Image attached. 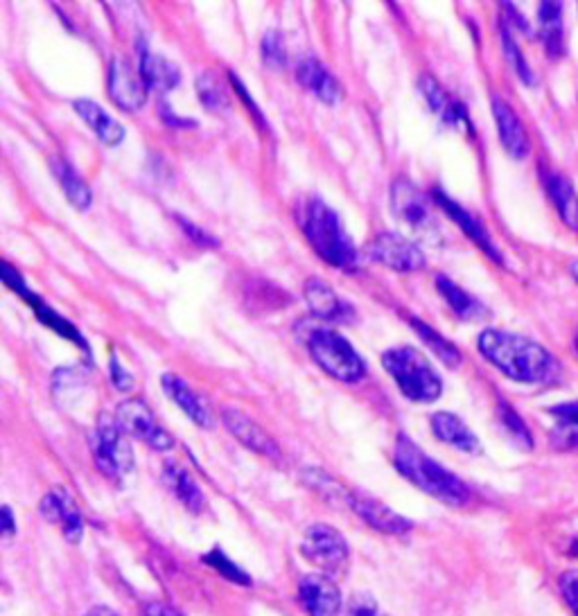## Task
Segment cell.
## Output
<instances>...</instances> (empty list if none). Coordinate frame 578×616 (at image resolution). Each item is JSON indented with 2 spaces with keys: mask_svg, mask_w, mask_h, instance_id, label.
<instances>
[{
  "mask_svg": "<svg viewBox=\"0 0 578 616\" xmlns=\"http://www.w3.org/2000/svg\"><path fill=\"white\" fill-rule=\"evenodd\" d=\"M350 508H353L366 524H371L373 528L389 535H405L411 531V526H414L407 517L398 515L396 510L371 495H364V492H350Z\"/></svg>",
  "mask_w": 578,
  "mask_h": 616,
  "instance_id": "9a60e30c",
  "label": "cell"
},
{
  "mask_svg": "<svg viewBox=\"0 0 578 616\" xmlns=\"http://www.w3.org/2000/svg\"><path fill=\"white\" fill-rule=\"evenodd\" d=\"M560 594H563L565 603L574 616H578V569H569L558 580Z\"/></svg>",
  "mask_w": 578,
  "mask_h": 616,
  "instance_id": "8d00e7d4",
  "label": "cell"
},
{
  "mask_svg": "<svg viewBox=\"0 0 578 616\" xmlns=\"http://www.w3.org/2000/svg\"><path fill=\"white\" fill-rule=\"evenodd\" d=\"M177 219H179V226H183V231H186L192 237V242H197L201 246H217V244H220L213 235H208L206 231H201V228H197L195 224L188 222L186 217H177Z\"/></svg>",
  "mask_w": 578,
  "mask_h": 616,
  "instance_id": "ab89813d",
  "label": "cell"
},
{
  "mask_svg": "<svg viewBox=\"0 0 578 616\" xmlns=\"http://www.w3.org/2000/svg\"><path fill=\"white\" fill-rule=\"evenodd\" d=\"M547 411L551 413V416L558 418V425L578 431V400L563 402V404H558V407H549Z\"/></svg>",
  "mask_w": 578,
  "mask_h": 616,
  "instance_id": "74e56055",
  "label": "cell"
},
{
  "mask_svg": "<svg viewBox=\"0 0 578 616\" xmlns=\"http://www.w3.org/2000/svg\"><path fill=\"white\" fill-rule=\"evenodd\" d=\"M86 616H118V612H113L111 607H93V610L86 612Z\"/></svg>",
  "mask_w": 578,
  "mask_h": 616,
  "instance_id": "7bdbcfd3",
  "label": "cell"
},
{
  "mask_svg": "<svg viewBox=\"0 0 578 616\" xmlns=\"http://www.w3.org/2000/svg\"><path fill=\"white\" fill-rule=\"evenodd\" d=\"M39 510L50 524L59 526V531L64 533V538L70 544H77L82 540V535H84L82 513L73 501V497H70L64 488L50 490L48 495L41 499Z\"/></svg>",
  "mask_w": 578,
  "mask_h": 616,
  "instance_id": "7c38bea8",
  "label": "cell"
},
{
  "mask_svg": "<svg viewBox=\"0 0 578 616\" xmlns=\"http://www.w3.org/2000/svg\"><path fill=\"white\" fill-rule=\"evenodd\" d=\"M303 479H305V483H308L312 490H317L321 497H326L328 501H337V504L350 506V490H346L339 481L332 479L328 472H323V470H305L303 472Z\"/></svg>",
  "mask_w": 578,
  "mask_h": 616,
  "instance_id": "4dcf8cb0",
  "label": "cell"
},
{
  "mask_svg": "<svg viewBox=\"0 0 578 616\" xmlns=\"http://www.w3.org/2000/svg\"><path fill=\"white\" fill-rule=\"evenodd\" d=\"M16 533V524H14V515L10 506H3V535L5 538H12Z\"/></svg>",
  "mask_w": 578,
  "mask_h": 616,
  "instance_id": "b9f144b4",
  "label": "cell"
},
{
  "mask_svg": "<svg viewBox=\"0 0 578 616\" xmlns=\"http://www.w3.org/2000/svg\"><path fill=\"white\" fill-rule=\"evenodd\" d=\"M73 107L77 111V116L86 122V127H89L104 145L116 147L122 143V138H125V129H122L120 122L116 118H111L98 102L75 100Z\"/></svg>",
  "mask_w": 578,
  "mask_h": 616,
  "instance_id": "7402d4cb",
  "label": "cell"
},
{
  "mask_svg": "<svg viewBox=\"0 0 578 616\" xmlns=\"http://www.w3.org/2000/svg\"><path fill=\"white\" fill-rule=\"evenodd\" d=\"M91 450L104 477L120 481L134 470V452L127 440L125 429L120 427L118 418L102 413L98 427L91 434Z\"/></svg>",
  "mask_w": 578,
  "mask_h": 616,
  "instance_id": "8992f818",
  "label": "cell"
},
{
  "mask_svg": "<svg viewBox=\"0 0 578 616\" xmlns=\"http://www.w3.org/2000/svg\"><path fill=\"white\" fill-rule=\"evenodd\" d=\"M170 616H181V614H179V612H174V610H172V612H170Z\"/></svg>",
  "mask_w": 578,
  "mask_h": 616,
  "instance_id": "bcb514c9",
  "label": "cell"
},
{
  "mask_svg": "<svg viewBox=\"0 0 578 616\" xmlns=\"http://www.w3.org/2000/svg\"><path fill=\"white\" fill-rule=\"evenodd\" d=\"M348 616H384L369 594H357L348 605Z\"/></svg>",
  "mask_w": 578,
  "mask_h": 616,
  "instance_id": "f35d334b",
  "label": "cell"
},
{
  "mask_svg": "<svg viewBox=\"0 0 578 616\" xmlns=\"http://www.w3.org/2000/svg\"><path fill=\"white\" fill-rule=\"evenodd\" d=\"M109 93L111 100L118 104L122 111L136 113L145 107L147 102V86L136 68L127 59L113 57L109 68Z\"/></svg>",
  "mask_w": 578,
  "mask_h": 616,
  "instance_id": "8fae6325",
  "label": "cell"
},
{
  "mask_svg": "<svg viewBox=\"0 0 578 616\" xmlns=\"http://www.w3.org/2000/svg\"><path fill=\"white\" fill-rule=\"evenodd\" d=\"M432 431L436 434V438L443 440V443L457 447V450L466 454H477L481 450L479 438L472 434V429L459 416H454V413L448 411L434 413Z\"/></svg>",
  "mask_w": 578,
  "mask_h": 616,
  "instance_id": "603a6c76",
  "label": "cell"
},
{
  "mask_svg": "<svg viewBox=\"0 0 578 616\" xmlns=\"http://www.w3.org/2000/svg\"><path fill=\"white\" fill-rule=\"evenodd\" d=\"M574 346H576V355H578V334H576V341H574Z\"/></svg>",
  "mask_w": 578,
  "mask_h": 616,
  "instance_id": "f6af8a7d",
  "label": "cell"
},
{
  "mask_svg": "<svg viewBox=\"0 0 578 616\" xmlns=\"http://www.w3.org/2000/svg\"><path fill=\"white\" fill-rule=\"evenodd\" d=\"M299 224L314 253L323 262L337 269H353L357 264V249L344 231L339 215L326 201L308 197L299 206Z\"/></svg>",
  "mask_w": 578,
  "mask_h": 616,
  "instance_id": "7a4b0ae2",
  "label": "cell"
},
{
  "mask_svg": "<svg viewBox=\"0 0 578 616\" xmlns=\"http://www.w3.org/2000/svg\"><path fill=\"white\" fill-rule=\"evenodd\" d=\"M305 303L321 321H346L350 316V307L341 301L335 289L319 278H310L305 283Z\"/></svg>",
  "mask_w": 578,
  "mask_h": 616,
  "instance_id": "ffe728a7",
  "label": "cell"
},
{
  "mask_svg": "<svg viewBox=\"0 0 578 616\" xmlns=\"http://www.w3.org/2000/svg\"><path fill=\"white\" fill-rule=\"evenodd\" d=\"M382 366L407 400L416 404L436 402L443 393L441 375L423 352L411 346L391 348L382 355Z\"/></svg>",
  "mask_w": 578,
  "mask_h": 616,
  "instance_id": "277c9868",
  "label": "cell"
},
{
  "mask_svg": "<svg viewBox=\"0 0 578 616\" xmlns=\"http://www.w3.org/2000/svg\"><path fill=\"white\" fill-rule=\"evenodd\" d=\"M206 562L208 565H213L217 571H220V574L224 576V578H229V580H233V583H240V585H249V576L244 574L242 569H238L233 565V562L224 556L222 551H210L208 556H206Z\"/></svg>",
  "mask_w": 578,
  "mask_h": 616,
  "instance_id": "e575fe53",
  "label": "cell"
},
{
  "mask_svg": "<svg viewBox=\"0 0 578 616\" xmlns=\"http://www.w3.org/2000/svg\"><path fill=\"white\" fill-rule=\"evenodd\" d=\"M116 418L120 422V427L125 429L127 436H134L138 440H143L154 450L159 452H168L174 447V438L170 431H165L159 422H156V416L152 413V409L147 407L143 400L138 398H129L125 402L118 404Z\"/></svg>",
  "mask_w": 578,
  "mask_h": 616,
  "instance_id": "9c48e42d",
  "label": "cell"
},
{
  "mask_svg": "<svg viewBox=\"0 0 578 616\" xmlns=\"http://www.w3.org/2000/svg\"><path fill=\"white\" fill-rule=\"evenodd\" d=\"M436 287H439L441 296L448 301V305L452 307V312L459 316V319L463 321H479L484 319V316H488V310L486 305L477 301L475 296L468 294L466 289H461L454 280L445 278V276H439L436 278Z\"/></svg>",
  "mask_w": 578,
  "mask_h": 616,
  "instance_id": "484cf974",
  "label": "cell"
},
{
  "mask_svg": "<svg viewBox=\"0 0 578 616\" xmlns=\"http://www.w3.org/2000/svg\"><path fill=\"white\" fill-rule=\"evenodd\" d=\"M140 79H143L147 88L159 93H168L174 86L181 82L179 68L172 64V61L163 59L159 55H154L147 48L140 46Z\"/></svg>",
  "mask_w": 578,
  "mask_h": 616,
  "instance_id": "cb8c5ba5",
  "label": "cell"
},
{
  "mask_svg": "<svg viewBox=\"0 0 578 616\" xmlns=\"http://www.w3.org/2000/svg\"><path fill=\"white\" fill-rule=\"evenodd\" d=\"M396 468L402 477L409 479L416 488L427 492L429 497L445 501L450 506H461L470 499V488L457 474L445 470L441 463L420 450L409 436L400 434L396 440V454H393Z\"/></svg>",
  "mask_w": 578,
  "mask_h": 616,
  "instance_id": "3957f363",
  "label": "cell"
},
{
  "mask_svg": "<svg viewBox=\"0 0 578 616\" xmlns=\"http://www.w3.org/2000/svg\"><path fill=\"white\" fill-rule=\"evenodd\" d=\"M262 55H265L267 64L274 66H283L287 59V50H285V41L283 34L278 30H271L265 34V39H262Z\"/></svg>",
  "mask_w": 578,
  "mask_h": 616,
  "instance_id": "d590c367",
  "label": "cell"
},
{
  "mask_svg": "<svg viewBox=\"0 0 578 616\" xmlns=\"http://www.w3.org/2000/svg\"><path fill=\"white\" fill-rule=\"evenodd\" d=\"M222 422L251 452L267 456V459H280V447L276 440L256 420H251L247 413H242L240 409H222Z\"/></svg>",
  "mask_w": 578,
  "mask_h": 616,
  "instance_id": "5bb4252c",
  "label": "cell"
},
{
  "mask_svg": "<svg viewBox=\"0 0 578 616\" xmlns=\"http://www.w3.org/2000/svg\"><path fill=\"white\" fill-rule=\"evenodd\" d=\"M479 352L499 373L522 384L554 382L560 366L538 341L522 334L488 328L479 334Z\"/></svg>",
  "mask_w": 578,
  "mask_h": 616,
  "instance_id": "6da1fadb",
  "label": "cell"
},
{
  "mask_svg": "<svg viewBox=\"0 0 578 616\" xmlns=\"http://www.w3.org/2000/svg\"><path fill=\"white\" fill-rule=\"evenodd\" d=\"M371 258L398 274H414L425 267V253L416 242L398 233H382L371 244Z\"/></svg>",
  "mask_w": 578,
  "mask_h": 616,
  "instance_id": "30bf717a",
  "label": "cell"
},
{
  "mask_svg": "<svg viewBox=\"0 0 578 616\" xmlns=\"http://www.w3.org/2000/svg\"><path fill=\"white\" fill-rule=\"evenodd\" d=\"M299 596L310 616H339L341 592L335 580L326 574H308L301 578Z\"/></svg>",
  "mask_w": 578,
  "mask_h": 616,
  "instance_id": "4fadbf2b",
  "label": "cell"
},
{
  "mask_svg": "<svg viewBox=\"0 0 578 616\" xmlns=\"http://www.w3.org/2000/svg\"><path fill=\"white\" fill-rule=\"evenodd\" d=\"M165 481H168V486L172 488L174 495H177V499L190 510V513H201V510H204L206 506L204 492L199 490L197 481L192 479L186 470L170 463L168 468H165Z\"/></svg>",
  "mask_w": 578,
  "mask_h": 616,
  "instance_id": "83f0119b",
  "label": "cell"
},
{
  "mask_svg": "<svg viewBox=\"0 0 578 616\" xmlns=\"http://www.w3.org/2000/svg\"><path fill=\"white\" fill-rule=\"evenodd\" d=\"M502 43H504V52H506V59L511 61V66L515 68V73L520 75V79L524 84H536V73H533L529 61L524 59L522 50L518 43H515V39L511 37V30L509 25H504L502 28Z\"/></svg>",
  "mask_w": 578,
  "mask_h": 616,
  "instance_id": "836d02e7",
  "label": "cell"
},
{
  "mask_svg": "<svg viewBox=\"0 0 578 616\" xmlns=\"http://www.w3.org/2000/svg\"><path fill=\"white\" fill-rule=\"evenodd\" d=\"M161 386L165 389V393L170 395L174 400V404L181 411H186V416L195 422L199 427H213V416H210V411L204 402H201L199 395L190 389V386L181 380L179 375L165 373L161 377Z\"/></svg>",
  "mask_w": 578,
  "mask_h": 616,
  "instance_id": "44dd1931",
  "label": "cell"
},
{
  "mask_svg": "<svg viewBox=\"0 0 578 616\" xmlns=\"http://www.w3.org/2000/svg\"><path fill=\"white\" fill-rule=\"evenodd\" d=\"M545 186L551 201L556 204V210L563 224L572 231H578V195L572 186V181L565 179L563 174L549 172L545 176Z\"/></svg>",
  "mask_w": 578,
  "mask_h": 616,
  "instance_id": "d4e9b609",
  "label": "cell"
},
{
  "mask_svg": "<svg viewBox=\"0 0 578 616\" xmlns=\"http://www.w3.org/2000/svg\"><path fill=\"white\" fill-rule=\"evenodd\" d=\"M305 341H308V350L317 366L330 377H335V380L344 384H355L366 375L364 359L357 355V350L350 346V341L341 337L339 332L326 328H310Z\"/></svg>",
  "mask_w": 578,
  "mask_h": 616,
  "instance_id": "5b68a950",
  "label": "cell"
},
{
  "mask_svg": "<svg viewBox=\"0 0 578 616\" xmlns=\"http://www.w3.org/2000/svg\"><path fill=\"white\" fill-rule=\"evenodd\" d=\"M538 23L540 39L545 43L547 55L551 59L563 55V7L560 3H540Z\"/></svg>",
  "mask_w": 578,
  "mask_h": 616,
  "instance_id": "4316f807",
  "label": "cell"
},
{
  "mask_svg": "<svg viewBox=\"0 0 578 616\" xmlns=\"http://www.w3.org/2000/svg\"><path fill=\"white\" fill-rule=\"evenodd\" d=\"M52 172L61 183V190H64L66 199L73 204L77 210H86L93 204V192L91 188L86 186V181L82 179L80 174H77L73 167L64 161H55L52 163Z\"/></svg>",
  "mask_w": 578,
  "mask_h": 616,
  "instance_id": "f1b7e54d",
  "label": "cell"
},
{
  "mask_svg": "<svg viewBox=\"0 0 578 616\" xmlns=\"http://www.w3.org/2000/svg\"><path fill=\"white\" fill-rule=\"evenodd\" d=\"M409 321H411V325H414V330L420 334V339H423L427 346L432 348L434 355L439 357L445 366H448V368H459L461 366L463 357H461L459 348L454 346L452 341L445 339L439 330H434L432 325H427L420 319H409Z\"/></svg>",
  "mask_w": 578,
  "mask_h": 616,
  "instance_id": "f546056e",
  "label": "cell"
},
{
  "mask_svg": "<svg viewBox=\"0 0 578 616\" xmlns=\"http://www.w3.org/2000/svg\"><path fill=\"white\" fill-rule=\"evenodd\" d=\"M434 201L439 204L445 213H448L452 217V222L457 224L463 233H466L472 242H475L481 251H484L490 260H495L502 264L504 258L502 253H499V249L493 242V237H490V233L486 231V226L481 224V219H477L472 213H468L466 208H461L457 201L450 199L448 195H443L441 190L434 192Z\"/></svg>",
  "mask_w": 578,
  "mask_h": 616,
  "instance_id": "2e32d148",
  "label": "cell"
},
{
  "mask_svg": "<svg viewBox=\"0 0 578 616\" xmlns=\"http://www.w3.org/2000/svg\"><path fill=\"white\" fill-rule=\"evenodd\" d=\"M499 420L506 427V431L513 436L515 443H518L522 450H533V436L527 427V422L520 418V413L511 409L506 402H499Z\"/></svg>",
  "mask_w": 578,
  "mask_h": 616,
  "instance_id": "d6a6232c",
  "label": "cell"
},
{
  "mask_svg": "<svg viewBox=\"0 0 578 616\" xmlns=\"http://www.w3.org/2000/svg\"><path fill=\"white\" fill-rule=\"evenodd\" d=\"M569 271H572V276H574V280L578 283V258H574L572 262H569Z\"/></svg>",
  "mask_w": 578,
  "mask_h": 616,
  "instance_id": "ee69618b",
  "label": "cell"
},
{
  "mask_svg": "<svg viewBox=\"0 0 578 616\" xmlns=\"http://www.w3.org/2000/svg\"><path fill=\"white\" fill-rule=\"evenodd\" d=\"M197 95L199 100L204 102L206 109L213 111H222L229 107V93H226V88L222 86L220 79H217L213 73H204L197 77Z\"/></svg>",
  "mask_w": 578,
  "mask_h": 616,
  "instance_id": "1f68e13d",
  "label": "cell"
},
{
  "mask_svg": "<svg viewBox=\"0 0 578 616\" xmlns=\"http://www.w3.org/2000/svg\"><path fill=\"white\" fill-rule=\"evenodd\" d=\"M391 210L402 224L420 237H429L436 233V224L432 217V206L425 192L416 188L407 179H398L391 188Z\"/></svg>",
  "mask_w": 578,
  "mask_h": 616,
  "instance_id": "ba28073f",
  "label": "cell"
},
{
  "mask_svg": "<svg viewBox=\"0 0 578 616\" xmlns=\"http://www.w3.org/2000/svg\"><path fill=\"white\" fill-rule=\"evenodd\" d=\"M296 79H299V84L305 91H310L314 98L326 104H335L341 100V95H344L337 79L330 75V70L312 57L301 61L299 68H296Z\"/></svg>",
  "mask_w": 578,
  "mask_h": 616,
  "instance_id": "d6986e66",
  "label": "cell"
},
{
  "mask_svg": "<svg viewBox=\"0 0 578 616\" xmlns=\"http://www.w3.org/2000/svg\"><path fill=\"white\" fill-rule=\"evenodd\" d=\"M420 91H423L429 109H432L436 116H439L445 122V125H450L454 129L472 131L468 109L463 107L459 100H454L452 95L445 91V88L439 82H436L434 77L420 79Z\"/></svg>",
  "mask_w": 578,
  "mask_h": 616,
  "instance_id": "ac0fdd59",
  "label": "cell"
},
{
  "mask_svg": "<svg viewBox=\"0 0 578 616\" xmlns=\"http://www.w3.org/2000/svg\"><path fill=\"white\" fill-rule=\"evenodd\" d=\"M111 377H113V384H116L118 391H129L131 386H134V380H131V375H127L125 371H122V366L118 362V355L116 352H111Z\"/></svg>",
  "mask_w": 578,
  "mask_h": 616,
  "instance_id": "60d3db41",
  "label": "cell"
},
{
  "mask_svg": "<svg viewBox=\"0 0 578 616\" xmlns=\"http://www.w3.org/2000/svg\"><path fill=\"white\" fill-rule=\"evenodd\" d=\"M301 551L312 565L323 569V574L326 576H339L348 569L350 560L348 542L337 528H332L328 524L310 526L308 531H305Z\"/></svg>",
  "mask_w": 578,
  "mask_h": 616,
  "instance_id": "52a82bcc",
  "label": "cell"
},
{
  "mask_svg": "<svg viewBox=\"0 0 578 616\" xmlns=\"http://www.w3.org/2000/svg\"><path fill=\"white\" fill-rule=\"evenodd\" d=\"M493 113H495L497 131H499V140H502V147L506 149V154L513 158H527L531 152V140L518 113H515L511 104L504 102L502 98L493 100Z\"/></svg>",
  "mask_w": 578,
  "mask_h": 616,
  "instance_id": "e0dca14e",
  "label": "cell"
}]
</instances>
